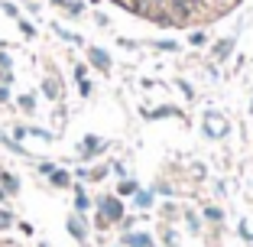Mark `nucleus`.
<instances>
[{"instance_id":"obj_3","label":"nucleus","mask_w":253,"mask_h":247,"mask_svg":"<svg viewBox=\"0 0 253 247\" xmlns=\"http://www.w3.org/2000/svg\"><path fill=\"white\" fill-rule=\"evenodd\" d=\"M101 147H104V143L97 140V137H84V147H82V153H88V156H91V153H97Z\"/></svg>"},{"instance_id":"obj_7","label":"nucleus","mask_w":253,"mask_h":247,"mask_svg":"<svg viewBox=\"0 0 253 247\" xmlns=\"http://www.w3.org/2000/svg\"><path fill=\"white\" fill-rule=\"evenodd\" d=\"M45 95H49V98L59 95V91H55V82H45Z\"/></svg>"},{"instance_id":"obj_6","label":"nucleus","mask_w":253,"mask_h":247,"mask_svg":"<svg viewBox=\"0 0 253 247\" xmlns=\"http://www.w3.org/2000/svg\"><path fill=\"white\" fill-rule=\"evenodd\" d=\"M133 192H136L133 182H124V186H120V195H133Z\"/></svg>"},{"instance_id":"obj_1","label":"nucleus","mask_w":253,"mask_h":247,"mask_svg":"<svg viewBox=\"0 0 253 247\" xmlns=\"http://www.w3.org/2000/svg\"><path fill=\"white\" fill-rule=\"evenodd\" d=\"M91 62H94V65L97 68H111V55H107V52H101V49H91Z\"/></svg>"},{"instance_id":"obj_8","label":"nucleus","mask_w":253,"mask_h":247,"mask_svg":"<svg viewBox=\"0 0 253 247\" xmlns=\"http://www.w3.org/2000/svg\"><path fill=\"white\" fill-rule=\"evenodd\" d=\"M172 3H175L179 10H188V3H192V0H172Z\"/></svg>"},{"instance_id":"obj_4","label":"nucleus","mask_w":253,"mask_h":247,"mask_svg":"<svg viewBox=\"0 0 253 247\" xmlns=\"http://www.w3.org/2000/svg\"><path fill=\"white\" fill-rule=\"evenodd\" d=\"M126 244H133V247H149V238H143V234H130V238H126Z\"/></svg>"},{"instance_id":"obj_2","label":"nucleus","mask_w":253,"mask_h":247,"mask_svg":"<svg viewBox=\"0 0 253 247\" xmlns=\"http://www.w3.org/2000/svg\"><path fill=\"white\" fill-rule=\"evenodd\" d=\"M101 211H104V215H107V218H111V221H117V218H120V215H124V211H120V205H117V202H114V198H107V202H104V205H101Z\"/></svg>"},{"instance_id":"obj_5","label":"nucleus","mask_w":253,"mask_h":247,"mask_svg":"<svg viewBox=\"0 0 253 247\" xmlns=\"http://www.w3.org/2000/svg\"><path fill=\"white\" fill-rule=\"evenodd\" d=\"M68 231H72L75 238H84V228L78 225V221H75V218H72V221H68Z\"/></svg>"}]
</instances>
